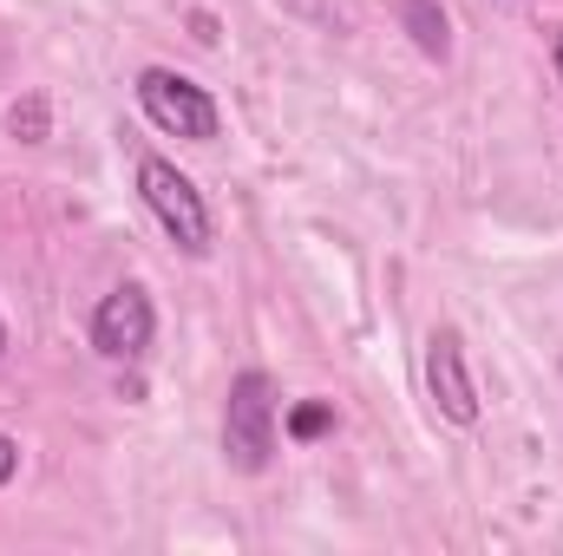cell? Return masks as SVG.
Instances as JSON below:
<instances>
[{
  "label": "cell",
  "instance_id": "obj_1",
  "mask_svg": "<svg viewBox=\"0 0 563 556\" xmlns=\"http://www.w3.org/2000/svg\"><path fill=\"white\" fill-rule=\"evenodd\" d=\"M139 197H144V210L157 216V230L184 256H210V203H203V190L170 157H157V151L139 157Z\"/></svg>",
  "mask_w": 563,
  "mask_h": 556
},
{
  "label": "cell",
  "instance_id": "obj_2",
  "mask_svg": "<svg viewBox=\"0 0 563 556\" xmlns=\"http://www.w3.org/2000/svg\"><path fill=\"white\" fill-rule=\"evenodd\" d=\"M223 458L236 471H269L276 458V380L263 367H243L230 380V400H223Z\"/></svg>",
  "mask_w": 563,
  "mask_h": 556
},
{
  "label": "cell",
  "instance_id": "obj_3",
  "mask_svg": "<svg viewBox=\"0 0 563 556\" xmlns=\"http://www.w3.org/2000/svg\"><path fill=\"white\" fill-rule=\"evenodd\" d=\"M139 105H144V119H151L164 138L210 144L217 132H223V112H217V99H210L197 79L170 73V66H144V73H139Z\"/></svg>",
  "mask_w": 563,
  "mask_h": 556
},
{
  "label": "cell",
  "instance_id": "obj_4",
  "mask_svg": "<svg viewBox=\"0 0 563 556\" xmlns=\"http://www.w3.org/2000/svg\"><path fill=\"white\" fill-rule=\"evenodd\" d=\"M151 334H157V308L139 281H119L99 308H92V347L106 360H144L151 354Z\"/></svg>",
  "mask_w": 563,
  "mask_h": 556
},
{
  "label": "cell",
  "instance_id": "obj_5",
  "mask_svg": "<svg viewBox=\"0 0 563 556\" xmlns=\"http://www.w3.org/2000/svg\"><path fill=\"white\" fill-rule=\"evenodd\" d=\"M426 393L452 425H478V387L465 374V341L459 327H432L426 334Z\"/></svg>",
  "mask_w": 563,
  "mask_h": 556
},
{
  "label": "cell",
  "instance_id": "obj_6",
  "mask_svg": "<svg viewBox=\"0 0 563 556\" xmlns=\"http://www.w3.org/2000/svg\"><path fill=\"white\" fill-rule=\"evenodd\" d=\"M400 26L413 33V46H420L426 59H445L452 53V26H445L439 0H400Z\"/></svg>",
  "mask_w": 563,
  "mask_h": 556
},
{
  "label": "cell",
  "instance_id": "obj_7",
  "mask_svg": "<svg viewBox=\"0 0 563 556\" xmlns=\"http://www.w3.org/2000/svg\"><path fill=\"white\" fill-rule=\"evenodd\" d=\"M7 132H13L20 144H46V132H53V125H46V99H40V92H26V99L7 112Z\"/></svg>",
  "mask_w": 563,
  "mask_h": 556
},
{
  "label": "cell",
  "instance_id": "obj_8",
  "mask_svg": "<svg viewBox=\"0 0 563 556\" xmlns=\"http://www.w3.org/2000/svg\"><path fill=\"white\" fill-rule=\"evenodd\" d=\"M328 425H334V407H328V400H308V407H295V413H288V438H301V445H308V438H321Z\"/></svg>",
  "mask_w": 563,
  "mask_h": 556
},
{
  "label": "cell",
  "instance_id": "obj_9",
  "mask_svg": "<svg viewBox=\"0 0 563 556\" xmlns=\"http://www.w3.org/2000/svg\"><path fill=\"white\" fill-rule=\"evenodd\" d=\"M13 471H20V445L0 432V485H13Z\"/></svg>",
  "mask_w": 563,
  "mask_h": 556
},
{
  "label": "cell",
  "instance_id": "obj_10",
  "mask_svg": "<svg viewBox=\"0 0 563 556\" xmlns=\"http://www.w3.org/2000/svg\"><path fill=\"white\" fill-rule=\"evenodd\" d=\"M558 73H563V26H558Z\"/></svg>",
  "mask_w": 563,
  "mask_h": 556
},
{
  "label": "cell",
  "instance_id": "obj_11",
  "mask_svg": "<svg viewBox=\"0 0 563 556\" xmlns=\"http://www.w3.org/2000/svg\"><path fill=\"white\" fill-rule=\"evenodd\" d=\"M0 354H7V321H0Z\"/></svg>",
  "mask_w": 563,
  "mask_h": 556
}]
</instances>
